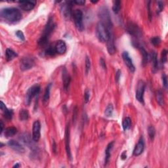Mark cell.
<instances>
[{
  "label": "cell",
  "mask_w": 168,
  "mask_h": 168,
  "mask_svg": "<svg viewBox=\"0 0 168 168\" xmlns=\"http://www.w3.org/2000/svg\"><path fill=\"white\" fill-rule=\"evenodd\" d=\"M1 18L10 23L17 22L22 18V14L19 10L15 7L4 8L0 11Z\"/></svg>",
  "instance_id": "1"
},
{
  "label": "cell",
  "mask_w": 168,
  "mask_h": 168,
  "mask_svg": "<svg viewBox=\"0 0 168 168\" xmlns=\"http://www.w3.org/2000/svg\"><path fill=\"white\" fill-rule=\"evenodd\" d=\"M55 28V24L53 22V20H52V18H50L48 20V22L47 23L46 28H45L43 33H42L41 38H39L38 41V43L39 46H45L46 45H47L50 36H51L52 32H53Z\"/></svg>",
  "instance_id": "2"
},
{
  "label": "cell",
  "mask_w": 168,
  "mask_h": 168,
  "mask_svg": "<svg viewBox=\"0 0 168 168\" xmlns=\"http://www.w3.org/2000/svg\"><path fill=\"white\" fill-rule=\"evenodd\" d=\"M96 34L97 38L101 42H107L112 36L111 31L108 29L106 26L101 22H99L97 25Z\"/></svg>",
  "instance_id": "3"
},
{
  "label": "cell",
  "mask_w": 168,
  "mask_h": 168,
  "mask_svg": "<svg viewBox=\"0 0 168 168\" xmlns=\"http://www.w3.org/2000/svg\"><path fill=\"white\" fill-rule=\"evenodd\" d=\"M98 15L101 19L100 22H101L104 25L106 26V27L110 31H111L112 28V22L108 8L106 7H101L99 9Z\"/></svg>",
  "instance_id": "4"
},
{
  "label": "cell",
  "mask_w": 168,
  "mask_h": 168,
  "mask_svg": "<svg viewBox=\"0 0 168 168\" xmlns=\"http://www.w3.org/2000/svg\"><path fill=\"white\" fill-rule=\"evenodd\" d=\"M74 20L76 25V27L78 30L80 32H82L84 30V26L83 23V13L80 9H76L74 11L73 14Z\"/></svg>",
  "instance_id": "5"
},
{
  "label": "cell",
  "mask_w": 168,
  "mask_h": 168,
  "mask_svg": "<svg viewBox=\"0 0 168 168\" xmlns=\"http://www.w3.org/2000/svg\"><path fill=\"white\" fill-rule=\"evenodd\" d=\"M40 86L39 85H34L32 86L30 88L28 89L27 93L26 94V103L27 105H30L32 100L33 99L34 97L38 95L40 92Z\"/></svg>",
  "instance_id": "6"
},
{
  "label": "cell",
  "mask_w": 168,
  "mask_h": 168,
  "mask_svg": "<svg viewBox=\"0 0 168 168\" xmlns=\"http://www.w3.org/2000/svg\"><path fill=\"white\" fill-rule=\"evenodd\" d=\"M146 84L143 81H139L137 86H136L135 97L136 99L141 103L144 104V93L145 91Z\"/></svg>",
  "instance_id": "7"
},
{
  "label": "cell",
  "mask_w": 168,
  "mask_h": 168,
  "mask_svg": "<svg viewBox=\"0 0 168 168\" xmlns=\"http://www.w3.org/2000/svg\"><path fill=\"white\" fill-rule=\"evenodd\" d=\"M35 64V62L33 58L26 57H24L20 60V69L22 71H26L31 69Z\"/></svg>",
  "instance_id": "8"
},
{
  "label": "cell",
  "mask_w": 168,
  "mask_h": 168,
  "mask_svg": "<svg viewBox=\"0 0 168 168\" xmlns=\"http://www.w3.org/2000/svg\"><path fill=\"white\" fill-rule=\"evenodd\" d=\"M20 139L22 141L23 143H24L26 146L31 148L32 150H35L38 148L34 143L35 141L33 140V139H32L31 136L28 133H23L22 135L20 136Z\"/></svg>",
  "instance_id": "9"
},
{
  "label": "cell",
  "mask_w": 168,
  "mask_h": 168,
  "mask_svg": "<svg viewBox=\"0 0 168 168\" xmlns=\"http://www.w3.org/2000/svg\"><path fill=\"white\" fill-rule=\"evenodd\" d=\"M70 127L69 123L66 125L65 130V144H66V151L68 158L70 160H72V154H71L70 144Z\"/></svg>",
  "instance_id": "10"
},
{
  "label": "cell",
  "mask_w": 168,
  "mask_h": 168,
  "mask_svg": "<svg viewBox=\"0 0 168 168\" xmlns=\"http://www.w3.org/2000/svg\"><path fill=\"white\" fill-rule=\"evenodd\" d=\"M41 136V124L38 120L35 121L32 128V139L35 142H38Z\"/></svg>",
  "instance_id": "11"
},
{
  "label": "cell",
  "mask_w": 168,
  "mask_h": 168,
  "mask_svg": "<svg viewBox=\"0 0 168 168\" xmlns=\"http://www.w3.org/2000/svg\"><path fill=\"white\" fill-rule=\"evenodd\" d=\"M72 1H67L63 4L60 7V10L65 18H70L72 15Z\"/></svg>",
  "instance_id": "12"
},
{
  "label": "cell",
  "mask_w": 168,
  "mask_h": 168,
  "mask_svg": "<svg viewBox=\"0 0 168 168\" xmlns=\"http://www.w3.org/2000/svg\"><path fill=\"white\" fill-rule=\"evenodd\" d=\"M122 58H123V61H124L125 65L128 67V68L130 69L131 72H135V66H134L133 61H132V59H131V58L130 57L128 52L126 51L123 52L122 53Z\"/></svg>",
  "instance_id": "13"
},
{
  "label": "cell",
  "mask_w": 168,
  "mask_h": 168,
  "mask_svg": "<svg viewBox=\"0 0 168 168\" xmlns=\"http://www.w3.org/2000/svg\"><path fill=\"white\" fill-rule=\"evenodd\" d=\"M19 7L24 10L29 11L34 9L36 4V1H19Z\"/></svg>",
  "instance_id": "14"
},
{
  "label": "cell",
  "mask_w": 168,
  "mask_h": 168,
  "mask_svg": "<svg viewBox=\"0 0 168 168\" xmlns=\"http://www.w3.org/2000/svg\"><path fill=\"white\" fill-rule=\"evenodd\" d=\"M8 145L15 151L18 152V153H24L25 152V149L22 145L15 140H10L8 142Z\"/></svg>",
  "instance_id": "15"
},
{
  "label": "cell",
  "mask_w": 168,
  "mask_h": 168,
  "mask_svg": "<svg viewBox=\"0 0 168 168\" xmlns=\"http://www.w3.org/2000/svg\"><path fill=\"white\" fill-rule=\"evenodd\" d=\"M144 149V142L143 138L141 137L139 140V142L137 144H136V146L134 148L133 150V155L135 156H138L139 155H141L143 153Z\"/></svg>",
  "instance_id": "16"
},
{
  "label": "cell",
  "mask_w": 168,
  "mask_h": 168,
  "mask_svg": "<svg viewBox=\"0 0 168 168\" xmlns=\"http://www.w3.org/2000/svg\"><path fill=\"white\" fill-rule=\"evenodd\" d=\"M127 30L129 33H130L131 35H132L133 36L135 37H139L141 36V32L140 30V29L139 28V27L135 24L130 23L127 25Z\"/></svg>",
  "instance_id": "17"
},
{
  "label": "cell",
  "mask_w": 168,
  "mask_h": 168,
  "mask_svg": "<svg viewBox=\"0 0 168 168\" xmlns=\"http://www.w3.org/2000/svg\"><path fill=\"white\" fill-rule=\"evenodd\" d=\"M55 50H56L57 53L60 54V55L64 54L67 49L65 41L62 40L58 41L56 43V44H55Z\"/></svg>",
  "instance_id": "18"
},
{
  "label": "cell",
  "mask_w": 168,
  "mask_h": 168,
  "mask_svg": "<svg viewBox=\"0 0 168 168\" xmlns=\"http://www.w3.org/2000/svg\"><path fill=\"white\" fill-rule=\"evenodd\" d=\"M70 81H71V78L70 75L68 74L66 69V68H64L62 71V82H63V85H64V88L66 91L68 90V88H69Z\"/></svg>",
  "instance_id": "19"
},
{
  "label": "cell",
  "mask_w": 168,
  "mask_h": 168,
  "mask_svg": "<svg viewBox=\"0 0 168 168\" xmlns=\"http://www.w3.org/2000/svg\"><path fill=\"white\" fill-rule=\"evenodd\" d=\"M107 49L110 55H114L116 52V51L114 44V38H113L112 35L110 36L108 41H107Z\"/></svg>",
  "instance_id": "20"
},
{
  "label": "cell",
  "mask_w": 168,
  "mask_h": 168,
  "mask_svg": "<svg viewBox=\"0 0 168 168\" xmlns=\"http://www.w3.org/2000/svg\"><path fill=\"white\" fill-rule=\"evenodd\" d=\"M114 142H111L110 143L106 148V150H105V160H104V165H106L109 162L110 158L111 156V151L113 148V146H114Z\"/></svg>",
  "instance_id": "21"
},
{
  "label": "cell",
  "mask_w": 168,
  "mask_h": 168,
  "mask_svg": "<svg viewBox=\"0 0 168 168\" xmlns=\"http://www.w3.org/2000/svg\"><path fill=\"white\" fill-rule=\"evenodd\" d=\"M151 62L152 63V66H153V70L155 71L157 70L158 66V58H157V54L155 51H152L150 55L149 56Z\"/></svg>",
  "instance_id": "22"
},
{
  "label": "cell",
  "mask_w": 168,
  "mask_h": 168,
  "mask_svg": "<svg viewBox=\"0 0 168 168\" xmlns=\"http://www.w3.org/2000/svg\"><path fill=\"white\" fill-rule=\"evenodd\" d=\"M17 133V129L15 127H7L5 130L4 131V135L6 136L7 138L11 137L15 135Z\"/></svg>",
  "instance_id": "23"
},
{
  "label": "cell",
  "mask_w": 168,
  "mask_h": 168,
  "mask_svg": "<svg viewBox=\"0 0 168 168\" xmlns=\"http://www.w3.org/2000/svg\"><path fill=\"white\" fill-rule=\"evenodd\" d=\"M17 56H18L17 53L13 51V50L10 49H7L6 52H5V58H6V60L7 61L12 60L13 59H15V58L17 57Z\"/></svg>",
  "instance_id": "24"
},
{
  "label": "cell",
  "mask_w": 168,
  "mask_h": 168,
  "mask_svg": "<svg viewBox=\"0 0 168 168\" xmlns=\"http://www.w3.org/2000/svg\"><path fill=\"white\" fill-rule=\"evenodd\" d=\"M136 47L139 48L140 49V51H141V53L143 55V66H145L147 64V62H148V59H149V57H148V55L147 53V52L146 51V50L144 49L143 47H141L139 46H136Z\"/></svg>",
  "instance_id": "25"
},
{
  "label": "cell",
  "mask_w": 168,
  "mask_h": 168,
  "mask_svg": "<svg viewBox=\"0 0 168 168\" xmlns=\"http://www.w3.org/2000/svg\"><path fill=\"white\" fill-rule=\"evenodd\" d=\"M156 99L160 106H164V99L163 93L161 90H159L156 93Z\"/></svg>",
  "instance_id": "26"
},
{
  "label": "cell",
  "mask_w": 168,
  "mask_h": 168,
  "mask_svg": "<svg viewBox=\"0 0 168 168\" xmlns=\"http://www.w3.org/2000/svg\"><path fill=\"white\" fill-rule=\"evenodd\" d=\"M29 114L27 110L25 109L20 110L19 112V119L20 121H26L28 119Z\"/></svg>",
  "instance_id": "27"
},
{
  "label": "cell",
  "mask_w": 168,
  "mask_h": 168,
  "mask_svg": "<svg viewBox=\"0 0 168 168\" xmlns=\"http://www.w3.org/2000/svg\"><path fill=\"white\" fill-rule=\"evenodd\" d=\"M45 52H46V55H48V56H50V57H53L57 54L55 46H49L48 47H47V48L46 49V51H45Z\"/></svg>",
  "instance_id": "28"
},
{
  "label": "cell",
  "mask_w": 168,
  "mask_h": 168,
  "mask_svg": "<svg viewBox=\"0 0 168 168\" xmlns=\"http://www.w3.org/2000/svg\"><path fill=\"white\" fill-rule=\"evenodd\" d=\"M131 125V120L130 118H125L124 120L123 121L122 123V126H123V129L124 131H126L129 130L130 128Z\"/></svg>",
  "instance_id": "29"
},
{
  "label": "cell",
  "mask_w": 168,
  "mask_h": 168,
  "mask_svg": "<svg viewBox=\"0 0 168 168\" xmlns=\"http://www.w3.org/2000/svg\"><path fill=\"white\" fill-rule=\"evenodd\" d=\"M121 9V1L119 0H116V1H114V4H113L112 10L115 14H118L120 12Z\"/></svg>",
  "instance_id": "30"
},
{
  "label": "cell",
  "mask_w": 168,
  "mask_h": 168,
  "mask_svg": "<svg viewBox=\"0 0 168 168\" xmlns=\"http://www.w3.org/2000/svg\"><path fill=\"white\" fill-rule=\"evenodd\" d=\"M51 84L49 83L48 85L47 86V88L46 89V91H45L44 93V97H43V101L45 102H47L49 101V97H50V91H51Z\"/></svg>",
  "instance_id": "31"
},
{
  "label": "cell",
  "mask_w": 168,
  "mask_h": 168,
  "mask_svg": "<svg viewBox=\"0 0 168 168\" xmlns=\"http://www.w3.org/2000/svg\"><path fill=\"white\" fill-rule=\"evenodd\" d=\"M113 110H114V107H113V105L111 104L108 105V106L106 107V108L105 109V111H104L105 116L111 117L112 116V114H113Z\"/></svg>",
  "instance_id": "32"
},
{
  "label": "cell",
  "mask_w": 168,
  "mask_h": 168,
  "mask_svg": "<svg viewBox=\"0 0 168 168\" xmlns=\"http://www.w3.org/2000/svg\"><path fill=\"white\" fill-rule=\"evenodd\" d=\"M3 112H4V116L5 119H7L8 120H10L12 119L13 116V110H10L7 108L6 110H5V111Z\"/></svg>",
  "instance_id": "33"
},
{
  "label": "cell",
  "mask_w": 168,
  "mask_h": 168,
  "mask_svg": "<svg viewBox=\"0 0 168 168\" xmlns=\"http://www.w3.org/2000/svg\"><path fill=\"white\" fill-rule=\"evenodd\" d=\"M148 135L151 141H153L155 136V134H156V130H155L154 127L153 126H149L148 128Z\"/></svg>",
  "instance_id": "34"
},
{
  "label": "cell",
  "mask_w": 168,
  "mask_h": 168,
  "mask_svg": "<svg viewBox=\"0 0 168 168\" xmlns=\"http://www.w3.org/2000/svg\"><path fill=\"white\" fill-rule=\"evenodd\" d=\"M150 41L152 45H154V46H157L161 42V39L160 38V37L158 36H156V37H153L150 39Z\"/></svg>",
  "instance_id": "35"
},
{
  "label": "cell",
  "mask_w": 168,
  "mask_h": 168,
  "mask_svg": "<svg viewBox=\"0 0 168 168\" xmlns=\"http://www.w3.org/2000/svg\"><path fill=\"white\" fill-rule=\"evenodd\" d=\"M91 68V61L90 59L88 57H86L85 58V73L86 74H88L89 70Z\"/></svg>",
  "instance_id": "36"
},
{
  "label": "cell",
  "mask_w": 168,
  "mask_h": 168,
  "mask_svg": "<svg viewBox=\"0 0 168 168\" xmlns=\"http://www.w3.org/2000/svg\"><path fill=\"white\" fill-rule=\"evenodd\" d=\"M167 51L165 49H164L162 51V57H161V61L163 64L167 62Z\"/></svg>",
  "instance_id": "37"
},
{
  "label": "cell",
  "mask_w": 168,
  "mask_h": 168,
  "mask_svg": "<svg viewBox=\"0 0 168 168\" xmlns=\"http://www.w3.org/2000/svg\"><path fill=\"white\" fill-rule=\"evenodd\" d=\"M16 36H17V38L18 39H20V40H22V41H24L25 40V37H24V34L22 31H20V30H17V32H16Z\"/></svg>",
  "instance_id": "38"
},
{
  "label": "cell",
  "mask_w": 168,
  "mask_h": 168,
  "mask_svg": "<svg viewBox=\"0 0 168 168\" xmlns=\"http://www.w3.org/2000/svg\"><path fill=\"white\" fill-rule=\"evenodd\" d=\"M89 98H90V91H89V89H85V93H84V99H85V103L88 102L89 101Z\"/></svg>",
  "instance_id": "39"
},
{
  "label": "cell",
  "mask_w": 168,
  "mask_h": 168,
  "mask_svg": "<svg viewBox=\"0 0 168 168\" xmlns=\"http://www.w3.org/2000/svg\"><path fill=\"white\" fill-rule=\"evenodd\" d=\"M162 78L163 85H164V88L165 89H167V76H166V74H165V73H164L162 74Z\"/></svg>",
  "instance_id": "40"
},
{
  "label": "cell",
  "mask_w": 168,
  "mask_h": 168,
  "mask_svg": "<svg viewBox=\"0 0 168 168\" xmlns=\"http://www.w3.org/2000/svg\"><path fill=\"white\" fill-rule=\"evenodd\" d=\"M158 7L159 8V11L161 12L162 11V10L164 9V2H162L161 1H158Z\"/></svg>",
  "instance_id": "41"
},
{
  "label": "cell",
  "mask_w": 168,
  "mask_h": 168,
  "mask_svg": "<svg viewBox=\"0 0 168 168\" xmlns=\"http://www.w3.org/2000/svg\"><path fill=\"white\" fill-rule=\"evenodd\" d=\"M72 3L79 5H83L85 4V1H83V0H78V1H72Z\"/></svg>",
  "instance_id": "42"
},
{
  "label": "cell",
  "mask_w": 168,
  "mask_h": 168,
  "mask_svg": "<svg viewBox=\"0 0 168 168\" xmlns=\"http://www.w3.org/2000/svg\"><path fill=\"white\" fill-rule=\"evenodd\" d=\"M120 76H121V70H118L117 71V72L116 73V81L117 82H118V81H119Z\"/></svg>",
  "instance_id": "43"
},
{
  "label": "cell",
  "mask_w": 168,
  "mask_h": 168,
  "mask_svg": "<svg viewBox=\"0 0 168 168\" xmlns=\"http://www.w3.org/2000/svg\"><path fill=\"white\" fill-rule=\"evenodd\" d=\"M100 64H101V66L104 68V70H106V63H105V61L103 59H101V60H100Z\"/></svg>",
  "instance_id": "44"
},
{
  "label": "cell",
  "mask_w": 168,
  "mask_h": 168,
  "mask_svg": "<svg viewBox=\"0 0 168 168\" xmlns=\"http://www.w3.org/2000/svg\"><path fill=\"white\" fill-rule=\"evenodd\" d=\"M0 108H1V110L3 112L5 111L7 109V108L5 106V104H4V102L3 101H1V106H0Z\"/></svg>",
  "instance_id": "45"
},
{
  "label": "cell",
  "mask_w": 168,
  "mask_h": 168,
  "mask_svg": "<svg viewBox=\"0 0 168 168\" xmlns=\"http://www.w3.org/2000/svg\"><path fill=\"white\" fill-rule=\"evenodd\" d=\"M4 123H3L2 121L1 120V122H0V127H1V131H0V133H3V131H4Z\"/></svg>",
  "instance_id": "46"
},
{
  "label": "cell",
  "mask_w": 168,
  "mask_h": 168,
  "mask_svg": "<svg viewBox=\"0 0 168 168\" xmlns=\"http://www.w3.org/2000/svg\"><path fill=\"white\" fill-rule=\"evenodd\" d=\"M121 158H122V160H125L127 158V154H126V152H123L122 154V156H121Z\"/></svg>",
  "instance_id": "47"
},
{
  "label": "cell",
  "mask_w": 168,
  "mask_h": 168,
  "mask_svg": "<svg viewBox=\"0 0 168 168\" xmlns=\"http://www.w3.org/2000/svg\"><path fill=\"white\" fill-rule=\"evenodd\" d=\"M20 166H21L20 164H18V163H17V164H15V165H14V166H13V167H14V168H15V167L17 168V167H20Z\"/></svg>",
  "instance_id": "48"
}]
</instances>
